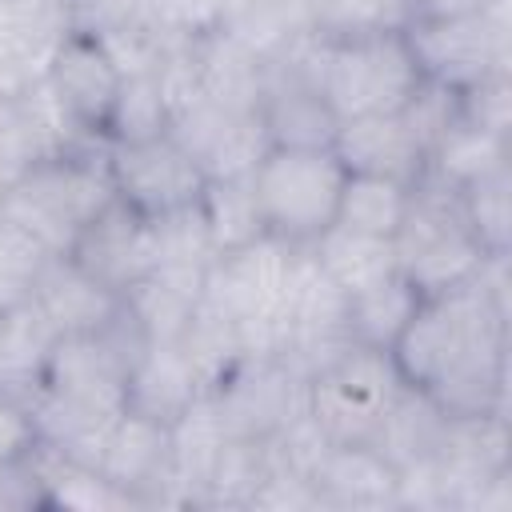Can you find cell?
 <instances>
[{"instance_id":"44dd1931","label":"cell","mask_w":512,"mask_h":512,"mask_svg":"<svg viewBox=\"0 0 512 512\" xmlns=\"http://www.w3.org/2000/svg\"><path fill=\"white\" fill-rule=\"evenodd\" d=\"M172 508H200L204 484L228 444V428L212 404V396H196L172 424Z\"/></svg>"},{"instance_id":"30bf717a","label":"cell","mask_w":512,"mask_h":512,"mask_svg":"<svg viewBox=\"0 0 512 512\" xmlns=\"http://www.w3.org/2000/svg\"><path fill=\"white\" fill-rule=\"evenodd\" d=\"M104 164L116 200H124L148 220L196 204L204 188V172L196 156L172 132L136 144H104Z\"/></svg>"},{"instance_id":"9c48e42d","label":"cell","mask_w":512,"mask_h":512,"mask_svg":"<svg viewBox=\"0 0 512 512\" xmlns=\"http://www.w3.org/2000/svg\"><path fill=\"white\" fill-rule=\"evenodd\" d=\"M228 436L268 440L308 408V380L280 352L240 356L208 392Z\"/></svg>"},{"instance_id":"52a82bcc","label":"cell","mask_w":512,"mask_h":512,"mask_svg":"<svg viewBox=\"0 0 512 512\" xmlns=\"http://www.w3.org/2000/svg\"><path fill=\"white\" fill-rule=\"evenodd\" d=\"M344 176L332 148H268L252 172L268 232L296 248L312 244L336 220Z\"/></svg>"},{"instance_id":"ba28073f","label":"cell","mask_w":512,"mask_h":512,"mask_svg":"<svg viewBox=\"0 0 512 512\" xmlns=\"http://www.w3.org/2000/svg\"><path fill=\"white\" fill-rule=\"evenodd\" d=\"M404 388L388 352L348 344L332 364L308 376V412L332 444H372Z\"/></svg>"},{"instance_id":"4fadbf2b","label":"cell","mask_w":512,"mask_h":512,"mask_svg":"<svg viewBox=\"0 0 512 512\" xmlns=\"http://www.w3.org/2000/svg\"><path fill=\"white\" fill-rule=\"evenodd\" d=\"M64 256H72L88 276H96L100 284L124 296L136 280H144L156 268L152 220L128 208L124 200H112L104 212H96L84 224V232Z\"/></svg>"},{"instance_id":"4316f807","label":"cell","mask_w":512,"mask_h":512,"mask_svg":"<svg viewBox=\"0 0 512 512\" xmlns=\"http://www.w3.org/2000/svg\"><path fill=\"white\" fill-rule=\"evenodd\" d=\"M444 424H448V412L420 388H404L396 396V404L388 408L380 432H376V448L396 464H416V460H428L436 456L440 448V436H444Z\"/></svg>"},{"instance_id":"f35d334b","label":"cell","mask_w":512,"mask_h":512,"mask_svg":"<svg viewBox=\"0 0 512 512\" xmlns=\"http://www.w3.org/2000/svg\"><path fill=\"white\" fill-rule=\"evenodd\" d=\"M400 112H404L408 128L416 132V140L424 144V160H428V148L460 120V92L444 88L436 80H420V88L412 92V100Z\"/></svg>"},{"instance_id":"2e32d148","label":"cell","mask_w":512,"mask_h":512,"mask_svg":"<svg viewBox=\"0 0 512 512\" xmlns=\"http://www.w3.org/2000/svg\"><path fill=\"white\" fill-rule=\"evenodd\" d=\"M28 300L56 328V336L104 332L124 312V296L88 276L72 256H48L32 280Z\"/></svg>"},{"instance_id":"cb8c5ba5","label":"cell","mask_w":512,"mask_h":512,"mask_svg":"<svg viewBox=\"0 0 512 512\" xmlns=\"http://www.w3.org/2000/svg\"><path fill=\"white\" fill-rule=\"evenodd\" d=\"M512 168V136H496L484 132L468 120H456L432 148L424 160V176L428 184H440L448 192H464L468 184Z\"/></svg>"},{"instance_id":"d590c367","label":"cell","mask_w":512,"mask_h":512,"mask_svg":"<svg viewBox=\"0 0 512 512\" xmlns=\"http://www.w3.org/2000/svg\"><path fill=\"white\" fill-rule=\"evenodd\" d=\"M40 156H48V144L24 104V92H16V96L0 92V196Z\"/></svg>"},{"instance_id":"6da1fadb","label":"cell","mask_w":512,"mask_h":512,"mask_svg":"<svg viewBox=\"0 0 512 512\" xmlns=\"http://www.w3.org/2000/svg\"><path fill=\"white\" fill-rule=\"evenodd\" d=\"M388 356L448 416H508V256H488L476 280L424 296Z\"/></svg>"},{"instance_id":"7402d4cb","label":"cell","mask_w":512,"mask_h":512,"mask_svg":"<svg viewBox=\"0 0 512 512\" xmlns=\"http://www.w3.org/2000/svg\"><path fill=\"white\" fill-rule=\"evenodd\" d=\"M196 396H204V384L180 344H144L140 348V356L128 368V408L132 412L172 424Z\"/></svg>"},{"instance_id":"277c9868","label":"cell","mask_w":512,"mask_h":512,"mask_svg":"<svg viewBox=\"0 0 512 512\" xmlns=\"http://www.w3.org/2000/svg\"><path fill=\"white\" fill-rule=\"evenodd\" d=\"M296 260H300V248L268 232L244 248L220 252L208 264L200 304L228 316L240 328L248 356L280 352V312H284Z\"/></svg>"},{"instance_id":"d6a6232c","label":"cell","mask_w":512,"mask_h":512,"mask_svg":"<svg viewBox=\"0 0 512 512\" xmlns=\"http://www.w3.org/2000/svg\"><path fill=\"white\" fill-rule=\"evenodd\" d=\"M268 472V448L264 440H244V436H228L208 484H204V496H200V508H248L252 492L260 488Z\"/></svg>"},{"instance_id":"9a60e30c","label":"cell","mask_w":512,"mask_h":512,"mask_svg":"<svg viewBox=\"0 0 512 512\" xmlns=\"http://www.w3.org/2000/svg\"><path fill=\"white\" fill-rule=\"evenodd\" d=\"M68 32V0H0V92L16 96L36 84Z\"/></svg>"},{"instance_id":"e575fe53","label":"cell","mask_w":512,"mask_h":512,"mask_svg":"<svg viewBox=\"0 0 512 512\" xmlns=\"http://www.w3.org/2000/svg\"><path fill=\"white\" fill-rule=\"evenodd\" d=\"M152 244H156V268L208 272V264L220 256L196 204H184L176 212L156 216L152 220Z\"/></svg>"},{"instance_id":"d4e9b609","label":"cell","mask_w":512,"mask_h":512,"mask_svg":"<svg viewBox=\"0 0 512 512\" xmlns=\"http://www.w3.org/2000/svg\"><path fill=\"white\" fill-rule=\"evenodd\" d=\"M28 468L40 488V508H76V512H112V508H136L100 468L72 460L48 444H36L28 456Z\"/></svg>"},{"instance_id":"8992f818","label":"cell","mask_w":512,"mask_h":512,"mask_svg":"<svg viewBox=\"0 0 512 512\" xmlns=\"http://www.w3.org/2000/svg\"><path fill=\"white\" fill-rule=\"evenodd\" d=\"M404 40L424 80L464 92L492 72H512V0L460 16H416L404 24Z\"/></svg>"},{"instance_id":"74e56055","label":"cell","mask_w":512,"mask_h":512,"mask_svg":"<svg viewBox=\"0 0 512 512\" xmlns=\"http://www.w3.org/2000/svg\"><path fill=\"white\" fill-rule=\"evenodd\" d=\"M144 16L164 40L184 44L224 24V0H144Z\"/></svg>"},{"instance_id":"f546056e","label":"cell","mask_w":512,"mask_h":512,"mask_svg":"<svg viewBox=\"0 0 512 512\" xmlns=\"http://www.w3.org/2000/svg\"><path fill=\"white\" fill-rule=\"evenodd\" d=\"M164 132H172V112H168L160 76L156 72L124 76L116 104H112V116H108V128H104V140L108 144H136V140H152Z\"/></svg>"},{"instance_id":"7a4b0ae2","label":"cell","mask_w":512,"mask_h":512,"mask_svg":"<svg viewBox=\"0 0 512 512\" xmlns=\"http://www.w3.org/2000/svg\"><path fill=\"white\" fill-rule=\"evenodd\" d=\"M116 200L104 144L64 148L32 160L0 196V216L28 232L44 252L64 256L84 224Z\"/></svg>"},{"instance_id":"603a6c76","label":"cell","mask_w":512,"mask_h":512,"mask_svg":"<svg viewBox=\"0 0 512 512\" xmlns=\"http://www.w3.org/2000/svg\"><path fill=\"white\" fill-rule=\"evenodd\" d=\"M308 256L316 260V268L348 296L396 276V248L388 236H372V232H356L348 224H328L312 244H304Z\"/></svg>"},{"instance_id":"ab89813d","label":"cell","mask_w":512,"mask_h":512,"mask_svg":"<svg viewBox=\"0 0 512 512\" xmlns=\"http://www.w3.org/2000/svg\"><path fill=\"white\" fill-rule=\"evenodd\" d=\"M460 120L484 132H496V136H512V72H492L476 80L472 88H464Z\"/></svg>"},{"instance_id":"ee69618b","label":"cell","mask_w":512,"mask_h":512,"mask_svg":"<svg viewBox=\"0 0 512 512\" xmlns=\"http://www.w3.org/2000/svg\"><path fill=\"white\" fill-rule=\"evenodd\" d=\"M0 352H4V312H0Z\"/></svg>"},{"instance_id":"b9f144b4","label":"cell","mask_w":512,"mask_h":512,"mask_svg":"<svg viewBox=\"0 0 512 512\" xmlns=\"http://www.w3.org/2000/svg\"><path fill=\"white\" fill-rule=\"evenodd\" d=\"M36 444H40V432L28 400L0 388V464H24Z\"/></svg>"},{"instance_id":"3957f363","label":"cell","mask_w":512,"mask_h":512,"mask_svg":"<svg viewBox=\"0 0 512 512\" xmlns=\"http://www.w3.org/2000/svg\"><path fill=\"white\" fill-rule=\"evenodd\" d=\"M312 80L336 120H352L372 112H400L424 76L412 60L404 28H392L348 40H320Z\"/></svg>"},{"instance_id":"836d02e7","label":"cell","mask_w":512,"mask_h":512,"mask_svg":"<svg viewBox=\"0 0 512 512\" xmlns=\"http://www.w3.org/2000/svg\"><path fill=\"white\" fill-rule=\"evenodd\" d=\"M456 196H460L464 220L476 232V240L484 244V252L508 256V244H512V168L492 172Z\"/></svg>"},{"instance_id":"ac0fdd59","label":"cell","mask_w":512,"mask_h":512,"mask_svg":"<svg viewBox=\"0 0 512 512\" xmlns=\"http://www.w3.org/2000/svg\"><path fill=\"white\" fill-rule=\"evenodd\" d=\"M312 484L320 508H396L400 468L376 444H332Z\"/></svg>"},{"instance_id":"5b68a950","label":"cell","mask_w":512,"mask_h":512,"mask_svg":"<svg viewBox=\"0 0 512 512\" xmlns=\"http://www.w3.org/2000/svg\"><path fill=\"white\" fill-rule=\"evenodd\" d=\"M396 268L420 296L452 292L480 276L488 252L464 220L460 196L420 180L408 204L404 224L392 236Z\"/></svg>"},{"instance_id":"e0dca14e","label":"cell","mask_w":512,"mask_h":512,"mask_svg":"<svg viewBox=\"0 0 512 512\" xmlns=\"http://www.w3.org/2000/svg\"><path fill=\"white\" fill-rule=\"evenodd\" d=\"M332 152L348 172L388 176L404 184H420L424 176V144L408 128L404 112H372L336 124Z\"/></svg>"},{"instance_id":"484cf974","label":"cell","mask_w":512,"mask_h":512,"mask_svg":"<svg viewBox=\"0 0 512 512\" xmlns=\"http://www.w3.org/2000/svg\"><path fill=\"white\" fill-rule=\"evenodd\" d=\"M196 208H200V216L208 224V236H212L216 252H232V248H244V244L260 240V236H268L252 176L204 180Z\"/></svg>"},{"instance_id":"f6af8a7d","label":"cell","mask_w":512,"mask_h":512,"mask_svg":"<svg viewBox=\"0 0 512 512\" xmlns=\"http://www.w3.org/2000/svg\"><path fill=\"white\" fill-rule=\"evenodd\" d=\"M236 4H248V0H224V12H228V8H236Z\"/></svg>"},{"instance_id":"7bdbcfd3","label":"cell","mask_w":512,"mask_h":512,"mask_svg":"<svg viewBox=\"0 0 512 512\" xmlns=\"http://www.w3.org/2000/svg\"><path fill=\"white\" fill-rule=\"evenodd\" d=\"M0 508H40V488L28 460L0 464Z\"/></svg>"},{"instance_id":"1f68e13d","label":"cell","mask_w":512,"mask_h":512,"mask_svg":"<svg viewBox=\"0 0 512 512\" xmlns=\"http://www.w3.org/2000/svg\"><path fill=\"white\" fill-rule=\"evenodd\" d=\"M176 344L184 348L188 364L196 368L204 392H212V388L220 384V376H224L240 356H248L240 328H236L228 316H220V312H212V308H204V304L196 308L192 324L184 328V336H180Z\"/></svg>"},{"instance_id":"60d3db41","label":"cell","mask_w":512,"mask_h":512,"mask_svg":"<svg viewBox=\"0 0 512 512\" xmlns=\"http://www.w3.org/2000/svg\"><path fill=\"white\" fill-rule=\"evenodd\" d=\"M264 448H268V444H264ZM248 508H252V512H256V508H276V512L320 508V492H316L312 480H304V476H296V472H288V468H276V464L268 460V472H264L260 488L252 492Z\"/></svg>"},{"instance_id":"7c38bea8","label":"cell","mask_w":512,"mask_h":512,"mask_svg":"<svg viewBox=\"0 0 512 512\" xmlns=\"http://www.w3.org/2000/svg\"><path fill=\"white\" fill-rule=\"evenodd\" d=\"M120 80H124V72L116 68L108 48L92 32H80V28H72L60 40V48L48 60V72H44V84L52 88V96L60 100L68 120L88 140H104V128H108Z\"/></svg>"},{"instance_id":"8d00e7d4","label":"cell","mask_w":512,"mask_h":512,"mask_svg":"<svg viewBox=\"0 0 512 512\" xmlns=\"http://www.w3.org/2000/svg\"><path fill=\"white\" fill-rule=\"evenodd\" d=\"M48 256L52 252H44L28 232H20L16 224L0 216V312L28 300L32 280Z\"/></svg>"},{"instance_id":"4dcf8cb0","label":"cell","mask_w":512,"mask_h":512,"mask_svg":"<svg viewBox=\"0 0 512 512\" xmlns=\"http://www.w3.org/2000/svg\"><path fill=\"white\" fill-rule=\"evenodd\" d=\"M304 12L320 40H348L404 28L412 20V0H304Z\"/></svg>"},{"instance_id":"8fae6325","label":"cell","mask_w":512,"mask_h":512,"mask_svg":"<svg viewBox=\"0 0 512 512\" xmlns=\"http://www.w3.org/2000/svg\"><path fill=\"white\" fill-rule=\"evenodd\" d=\"M96 468L136 508L172 504V436H168V424L124 408L100 444Z\"/></svg>"},{"instance_id":"f1b7e54d","label":"cell","mask_w":512,"mask_h":512,"mask_svg":"<svg viewBox=\"0 0 512 512\" xmlns=\"http://www.w3.org/2000/svg\"><path fill=\"white\" fill-rule=\"evenodd\" d=\"M416 184L388 180V176H368V172H348L336 204V224H348L356 232L372 236H396V228L408 216Z\"/></svg>"},{"instance_id":"83f0119b","label":"cell","mask_w":512,"mask_h":512,"mask_svg":"<svg viewBox=\"0 0 512 512\" xmlns=\"http://www.w3.org/2000/svg\"><path fill=\"white\" fill-rule=\"evenodd\" d=\"M420 292L396 272L356 296H348V332H352V344H364V348H380L388 352L400 332L408 328V320L416 316L420 308Z\"/></svg>"},{"instance_id":"5bb4252c","label":"cell","mask_w":512,"mask_h":512,"mask_svg":"<svg viewBox=\"0 0 512 512\" xmlns=\"http://www.w3.org/2000/svg\"><path fill=\"white\" fill-rule=\"evenodd\" d=\"M260 120L268 128L272 148H332L336 124H340L296 52L268 64Z\"/></svg>"},{"instance_id":"ffe728a7","label":"cell","mask_w":512,"mask_h":512,"mask_svg":"<svg viewBox=\"0 0 512 512\" xmlns=\"http://www.w3.org/2000/svg\"><path fill=\"white\" fill-rule=\"evenodd\" d=\"M204 296V272L152 268L124 292V312L148 344H176Z\"/></svg>"},{"instance_id":"d6986e66","label":"cell","mask_w":512,"mask_h":512,"mask_svg":"<svg viewBox=\"0 0 512 512\" xmlns=\"http://www.w3.org/2000/svg\"><path fill=\"white\" fill-rule=\"evenodd\" d=\"M192 60L200 76V92L208 104L224 112H252L268 88V64L244 48L224 24L200 40H192Z\"/></svg>"}]
</instances>
